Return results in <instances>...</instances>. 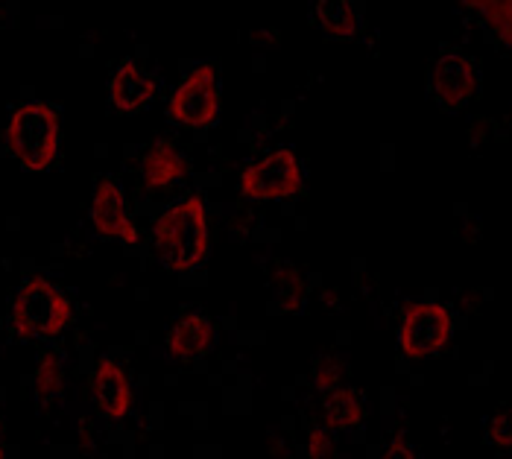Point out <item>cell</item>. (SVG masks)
I'll return each mask as SVG.
<instances>
[{"label": "cell", "mask_w": 512, "mask_h": 459, "mask_svg": "<svg viewBox=\"0 0 512 459\" xmlns=\"http://www.w3.org/2000/svg\"><path fill=\"white\" fill-rule=\"evenodd\" d=\"M477 74L469 56L442 53L434 68V91L445 109H460L474 97Z\"/></svg>", "instance_id": "obj_7"}, {"label": "cell", "mask_w": 512, "mask_h": 459, "mask_svg": "<svg viewBox=\"0 0 512 459\" xmlns=\"http://www.w3.org/2000/svg\"><path fill=\"white\" fill-rule=\"evenodd\" d=\"M36 386H39L41 401H50L62 392V360L56 351H44L36 369Z\"/></svg>", "instance_id": "obj_15"}, {"label": "cell", "mask_w": 512, "mask_h": 459, "mask_svg": "<svg viewBox=\"0 0 512 459\" xmlns=\"http://www.w3.org/2000/svg\"><path fill=\"white\" fill-rule=\"evenodd\" d=\"M220 112V88L217 71L211 65H199L179 82L170 97V117L182 126H208Z\"/></svg>", "instance_id": "obj_4"}, {"label": "cell", "mask_w": 512, "mask_h": 459, "mask_svg": "<svg viewBox=\"0 0 512 459\" xmlns=\"http://www.w3.org/2000/svg\"><path fill=\"white\" fill-rule=\"evenodd\" d=\"M316 18L331 39H352L357 33L355 9L343 0H322L316 6Z\"/></svg>", "instance_id": "obj_14"}, {"label": "cell", "mask_w": 512, "mask_h": 459, "mask_svg": "<svg viewBox=\"0 0 512 459\" xmlns=\"http://www.w3.org/2000/svg\"><path fill=\"white\" fill-rule=\"evenodd\" d=\"M6 138L27 170H47L59 153V117L47 103H24L9 120Z\"/></svg>", "instance_id": "obj_3"}, {"label": "cell", "mask_w": 512, "mask_h": 459, "mask_svg": "<svg viewBox=\"0 0 512 459\" xmlns=\"http://www.w3.org/2000/svg\"><path fill=\"white\" fill-rule=\"evenodd\" d=\"M0 459H6V457H3V448H0Z\"/></svg>", "instance_id": "obj_22"}, {"label": "cell", "mask_w": 512, "mask_h": 459, "mask_svg": "<svg viewBox=\"0 0 512 459\" xmlns=\"http://www.w3.org/2000/svg\"><path fill=\"white\" fill-rule=\"evenodd\" d=\"M74 322L71 299L47 278H30L21 284L12 302V328L24 340L59 337Z\"/></svg>", "instance_id": "obj_2"}, {"label": "cell", "mask_w": 512, "mask_h": 459, "mask_svg": "<svg viewBox=\"0 0 512 459\" xmlns=\"http://www.w3.org/2000/svg\"><path fill=\"white\" fill-rule=\"evenodd\" d=\"M381 459H416V454H413L407 445H398V442H395L393 448H390V451H387Z\"/></svg>", "instance_id": "obj_21"}, {"label": "cell", "mask_w": 512, "mask_h": 459, "mask_svg": "<svg viewBox=\"0 0 512 459\" xmlns=\"http://www.w3.org/2000/svg\"><path fill=\"white\" fill-rule=\"evenodd\" d=\"M483 9L489 12V24H495L501 30V36L510 39V6L507 3H486Z\"/></svg>", "instance_id": "obj_20"}, {"label": "cell", "mask_w": 512, "mask_h": 459, "mask_svg": "<svg viewBox=\"0 0 512 459\" xmlns=\"http://www.w3.org/2000/svg\"><path fill=\"white\" fill-rule=\"evenodd\" d=\"M214 325L202 313H182L167 331V351L179 360L199 357L214 345Z\"/></svg>", "instance_id": "obj_12"}, {"label": "cell", "mask_w": 512, "mask_h": 459, "mask_svg": "<svg viewBox=\"0 0 512 459\" xmlns=\"http://www.w3.org/2000/svg\"><path fill=\"white\" fill-rule=\"evenodd\" d=\"M109 97H112V106L123 115L144 112L156 97V79L144 68H138L135 62H126L109 82Z\"/></svg>", "instance_id": "obj_10"}, {"label": "cell", "mask_w": 512, "mask_h": 459, "mask_svg": "<svg viewBox=\"0 0 512 459\" xmlns=\"http://www.w3.org/2000/svg\"><path fill=\"white\" fill-rule=\"evenodd\" d=\"M91 398L100 407L103 416L109 419H123L132 410V386L126 372L120 369L118 360L103 357L94 372H91Z\"/></svg>", "instance_id": "obj_9"}, {"label": "cell", "mask_w": 512, "mask_h": 459, "mask_svg": "<svg viewBox=\"0 0 512 459\" xmlns=\"http://www.w3.org/2000/svg\"><path fill=\"white\" fill-rule=\"evenodd\" d=\"M91 223L103 237H118L123 243H135L138 231L132 226L129 208L123 191L112 179H103L94 191V202H91Z\"/></svg>", "instance_id": "obj_8"}, {"label": "cell", "mask_w": 512, "mask_h": 459, "mask_svg": "<svg viewBox=\"0 0 512 459\" xmlns=\"http://www.w3.org/2000/svg\"><path fill=\"white\" fill-rule=\"evenodd\" d=\"M343 360L340 357H331V354H325V357H319L314 366V383L322 389V392H334V389H340V381H343Z\"/></svg>", "instance_id": "obj_17"}, {"label": "cell", "mask_w": 512, "mask_h": 459, "mask_svg": "<svg viewBox=\"0 0 512 459\" xmlns=\"http://www.w3.org/2000/svg\"><path fill=\"white\" fill-rule=\"evenodd\" d=\"M363 398L352 389H334L325 398V421L334 430H352L363 421Z\"/></svg>", "instance_id": "obj_13"}, {"label": "cell", "mask_w": 512, "mask_h": 459, "mask_svg": "<svg viewBox=\"0 0 512 459\" xmlns=\"http://www.w3.org/2000/svg\"><path fill=\"white\" fill-rule=\"evenodd\" d=\"M188 176V161L179 153L170 141H158L153 144L144 161H141V182L150 191H164L179 185Z\"/></svg>", "instance_id": "obj_11"}, {"label": "cell", "mask_w": 512, "mask_h": 459, "mask_svg": "<svg viewBox=\"0 0 512 459\" xmlns=\"http://www.w3.org/2000/svg\"><path fill=\"white\" fill-rule=\"evenodd\" d=\"M156 255L164 267L197 269L208 255V220L199 193L185 196L156 220Z\"/></svg>", "instance_id": "obj_1"}, {"label": "cell", "mask_w": 512, "mask_h": 459, "mask_svg": "<svg viewBox=\"0 0 512 459\" xmlns=\"http://www.w3.org/2000/svg\"><path fill=\"white\" fill-rule=\"evenodd\" d=\"M276 290L278 296H281V305L287 307V310H299V307L305 305L308 287H305L302 275L293 267L281 264V267L276 269Z\"/></svg>", "instance_id": "obj_16"}, {"label": "cell", "mask_w": 512, "mask_h": 459, "mask_svg": "<svg viewBox=\"0 0 512 459\" xmlns=\"http://www.w3.org/2000/svg\"><path fill=\"white\" fill-rule=\"evenodd\" d=\"M299 185L302 170L290 150H276L261 161H252L240 176V191L246 199H284L299 191Z\"/></svg>", "instance_id": "obj_6"}, {"label": "cell", "mask_w": 512, "mask_h": 459, "mask_svg": "<svg viewBox=\"0 0 512 459\" xmlns=\"http://www.w3.org/2000/svg\"><path fill=\"white\" fill-rule=\"evenodd\" d=\"M489 442H495L498 448H510V416H507V410H501L495 419L489 421Z\"/></svg>", "instance_id": "obj_19"}, {"label": "cell", "mask_w": 512, "mask_h": 459, "mask_svg": "<svg viewBox=\"0 0 512 459\" xmlns=\"http://www.w3.org/2000/svg\"><path fill=\"white\" fill-rule=\"evenodd\" d=\"M311 459H334V442L328 436L325 427H314L311 430V442H308Z\"/></svg>", "instance_id": "obj_18"}, {"label": "cell", "mask_w": 512, "mask_h": 459, "mask_svg": "<svg viewBox=\"0 0 512 459\" xmlns=\"http://www.w3.org/2000/svg\"><path fill=\"white\" fill-rule=\"evenodd\" d=\"M398 343L407 357H431L451 343V316L448 310L431 302H419L404 310Z\"/></svg>", "instance_id": "obj_5"}]
</instances>
